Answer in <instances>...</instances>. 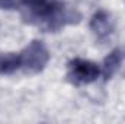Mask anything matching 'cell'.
Segmentation results:
<instances>
[{"mask_svg": "<svg viewBox=\"0 0 125 124\" xmlns=\"http://www.w3.org/2000/svg\"><path fill=\"white\" fill-rule=\"evenodd\" d=\"M22 9L26 19L47 31L60 29L77 21L76 13L68 10L60 0H22Z\"/></svg>", "mask_w": 125, "mask_h": 124, "instance_id": "cell-1", "label": "cell"}, {"mask_svg": "<svg viewBox=\"0 0 125 124\" xmlns=\"http://www.w3.org/2000/svg\"><path fill=\"white\" fill-rule=\"evenodd\" d=\"M19 57H21V70L23 73L35 74L45 69L50 60V53L42 41L35 39L19 53Z\"/></svg>", "mask_w": 125, "mask_h": 124, "instance_id": "cell-2", "label": "cell"}, {"mask_svg": "<svg viewBox=\"0 0 125 124\" xmlns=\"http://www.w3.org/2000/svg\"><path fill=\"white\" fill-rule=\"evenodd\" d=\"M102 69L94 62L84 59H74L67 66V79L73 85H89L97 80L100 76Z\"/></svg>", "mask_w": 125, "mask_h": 124, "instance_id": "cell-3", "label": "cell"}, {"mask_svg": "<svg viewBox=\"0 0 125 124\" xmlns=\"http://www.w3.org/2000/svg\"><path fill=\"white\" fill-rule=\"evenodd\" d=\"M90 29L93 32L94 38L99 42H106L111 38L114 29H115L114 19H112L111 13L106 12V10H97L93 16H92Z\"/></svg>", "mask_w": 125, "mask_h": 124, "instance_id": "cell-4", "label": "cell"}, {"mask_svg": "<svg viewBox=\"0 0 125 124\" xmlns=\"http://www.w3.org/2000/svg\"><path fill=\"white\" fill-rule=\"evenodd\" d=\"M21 70L19 53H0V74H13Z\"/></svg>", "mask_w": 125, "mask_h": 124, "instance_id": "cell-5", "label": "cell"}, {"mask_svg": "<svg viewBox=\"0 0 125 124\" xmlns=\"http://www.w3.org/2000/svg\"><path fill=\"white\" fill-rule=\"evenodd\" d=\"M122 62V53L119 50H114L106 59H105V63H103V67H102V73L106 79H109L115 72L116 69L119 67V64Z\"/></svg>", "mask_w": 125, "mask_h": 124, "instance_id": "cell-6", "label": "cell"}, {"mask_svg": "<svg viewBox=\"0 0 125 124\" xmlns=\"http://www.w3.org/2000/svg\"><path fill=\"white\" fill-rule=\"evenodd\" d=\"M15 0H0V9H9L12 7Z\"/></svg>", "mask_w": 125, "mask_h": 124, "instance_id": "cell-7", "label": "cell"}]
</instances>
